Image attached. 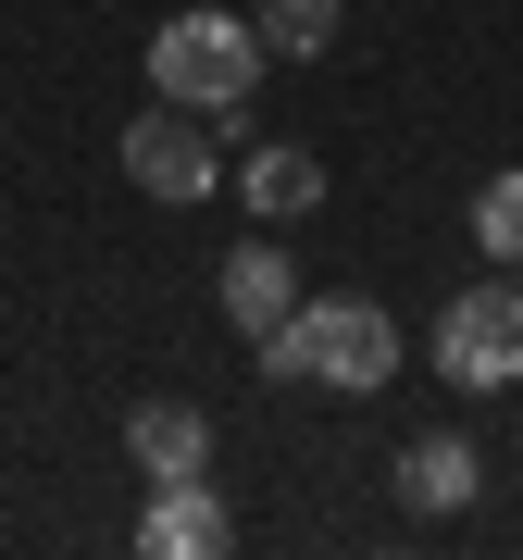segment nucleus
Instances as JSON below:
<instances>
[{"label":"nucleus","mask_w":523,"mask_h":560,"mask_svg":"<svg viewBox=\"0 0 523 560\" xmlns=\"http://www.w3.org/2000/svg\"><path fill=\"white\" fill-rule=\"evenodd\" d=\"M249 38L275 50V62H312L324 38H337V0H262V13H249Z\"/></svg>","instance_id":"obj_10"},{"label":"nucleus","mask_w":523,"mask_h":560,"mask_svg":"<svg viewBox=\"0 0 523 560\" xmlns=\"http://www.w3.org/2000/svg\"><path fill=\"white\" fill-rule=\"evenodd\" d=\"M474 486H486L474 436H423V448H399V499H411V511H474Z\"/></svg>","instance_id":"obj_9"},{"label":"nucleus","mask_w":523,"mask_h":560,"mask_svg":"<svg viewBox=\"0 0 523 560\" xmlns=\"http://www.w3.org/2000/svg\"><path fill=\"white\" fill-rule=\"evenodd\" d=\"M138 548H150V560H224V548H237V511L212 499V474H175V486H150Z\"/></svg>","instance_id":"obj_6"},{"label":"nucleus","mask_w":523,"mask_h":560,"mask_svg":"<svg viewBox=\"0 0 523 560\" xmlns=\"http://www.w3.org/2000/svg\"><path fill=\"white\" fill-rule=\"evenodd\" d=\"M212 287H224V324H237V337H249V349H262V337H275V324H287V312H300V261H287L275 237H262V224H249V237H237V249H224V261H212Z\"/></svg>","instance_id":"obj_5"},{"label":"nucleus","mask_w":523,"mask_h":560,"mask_svg":"<svg viewBox=\"0 0 523 560\" xmlns=\"http://www.w3.org/2000/svg\"><path fill=\"white\" fill-rule=\"evenodd\" d=\"M224 187L249 200V224H300V212L324 200V162H312L300 138H262V150H249V162H237Z\"/></svg>","instance_id":"obj_8"},{"label":"nucleus","mask_w":523,"mask_h":560,"mask_svg":"<svg viewBox=\"0 0 523 560\" xmlns=\"http://www.w3.org/2000/svg\"><path fill=\"white\" fill-rule=\"evenodd\" d=\"M262 374L287 386H349V399H374L386 374H399V324H386L374 300H300L262 337Z\"/></svg>","instance_id":"obj_1"},{"label":"nucleus","mask_w":523,"mask_h":560,"mask_svg":"<svg viewBox=\"0 0 523 560\" xmlns=\"http://www.w3.org/2000/svg\"><path fill=\"white\" fill-rule=\"evenodd\" d=\"M474 249L499 261V275H523V175H486L474 187Z\"/></svg>","instance_id":"obj_11"},{"label":"nucleus","mask_w":523,"mask_h":560,"mask_svg":"<svg viewBox=\"0 0 523 560\" xmlns=\"http://www.w3.org/2000/svg\"><path fill=\"white\" fill-rule=\"evenodd\" d=\"M125 175H138L162 212H187V200H212V187H224V162H212V138H200V113H187V101H150L138 125H125Z\"/></svg>","instance_id":"obj_4"},{"label":"nucleus","mask_w":523,"mask_h":560,"mask_svg":"<svg viewBox=\"0 0 523 560\" xmlns=\"http://www.w3.org/2000/svg\"><path fill=\"white\" fill-rule=\"evenodd\" d=\"M125 448H138L150 486L212 474V411H200V399H138V411H125Z\"/></svg>","instance_id":"obj_7"},{"label":"nucleus","mask_w":523,"mask_h":560,"mask_svg":"<svg viewBox=\"0 0 523 560\" xmlns=\"http://www.w3.org/2000/svg\"><path fill=\"white\" fill-rule=\"evenodd\" d=\"M150 75L187 113H237L249 75H262V38H249V13H162L150 25Z\"/></svg>","instance_id":"obj_2"},{"label":"nucleus","mask_w":523,"mask_h":560,"mask_svg":"<svg viewBox=\"0 0 523 560\" xmlns=\"http://www.w3.org/2000/svg\"><path fill=\"white\" fill-rule=\"evenodd\" d=\"M437 374L474 386V399L523 386V275H486V287H462V300H449V324H437Z\"/></svg>","instance_id":"obj_3"}]
</instances>
